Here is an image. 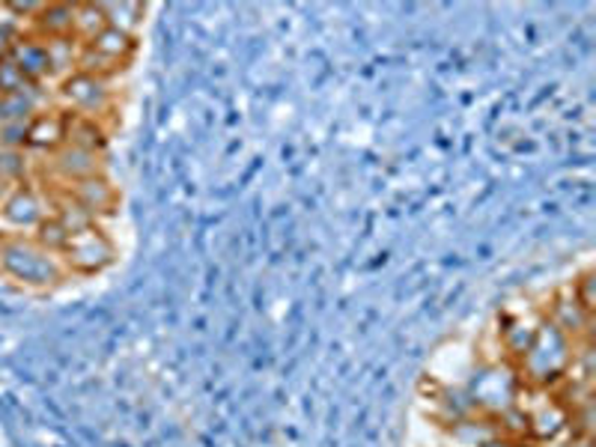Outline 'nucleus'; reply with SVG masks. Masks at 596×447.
I'll return each instance as SVG.
<instances>
[{
  "label": "nucleus",
  "instance_id": "f257e3e1",
  "mask_svg": "<svg viewBox=\"0 0 596 447\" xmlns=\"http://www.w3.org/2000/svg\"><path fill=\"white\" fill-rule=\"evenodd\" d=\"M573 361H576V340L566 335L564 328L555 326L549 316H543L534 340L528 344L513 370L519 385H528L531 391H549L566 382Z\"/></svg>",
  "mask_w": 596,
  "mask_h": 447
},
{
  "label": "nucleus",
  "instance_id": "f03ea898",
  "mask_svg": "<svg viewBox=\"0 0 596 447\" xmlns=\"http://www.w3.org/2000/svg\"><path fill=\"white\" fill-rule=\"evenodd\" d=\"M0 275L28 290H51L69 272L61 257L42 251L31 236H0Z\"/></svg>",
  "mask_w": 596,
  "mask_h": 447
},
{
  "label": "nucleus",
  "instance_id": "7ed1b4c3",
  "mask_svg": "<svg viewBox=\"0 0 596 447\" xmlns=\"http://www.w3.org/2000/svg\"><path fill=\"white\" fill-rule=\"evenodd\" d=\"M57 102L63 105V111L105 122V117L113 111L111 81L90 75V72L75 69L63 81H57Z\"/></svg>",
  "mask_w": 596,
  "mask_h": 447
},
{
  "label": "nucleus",
  "instance_id": "20e7f679",
  "mask_svg": "<svg viewBox=\"0 0 596 447\" xmlns=\"http://www.w3.org/2000/svg\"><path fill=\"white\" fill-rule=\"evenodd\" d=\"M61 260L69 275H101L105 269H111V265L117 263V244H113L111 236L105 233L99 224H96V227H87L82 233L69 236Z\"/></svg>",
  "mask_w": 596,
  "mask_h": 447
},
{
  "label": "nucleus",
  "instance_id": "39448f33",
  "mask_svg": "<svg viewBox=\"0 0 596 447\" xmlns=\"http://www.w3.org/2000/svg\"><path fill=\"white\" fill-rule=\"evenodd\" d=\"M519 377L516 370H501L498 364L484 367L480 373H475L472 388H468V403L484 412L486 417L505 415L507 408H513L519 403Z\"/></svg>",
  "mask_w": 596,
  "mask_h": 447
},
{
  "label": "nucleus",
  "instance_id": "423d86ee",
  "mask_svg": "<svg viewBox=\"0 0 596 447\" xmlns=\"http://www.w3.org/2000/svg\"><path fill=\"white\" fill-rule=\"evenodd\" d=\"M51 215L48 197L36 185L21 183L0 204V236H31Z\"/></svg>",
  "mask_w": 596,
  "mask_h": 447
},
{
  "label": "nucleus",
  "instance_id": "0eeeda50",
  "mask_svg": "<svg viewBox=\"0 0 596 447\" xmlns=\"http://www.w3.org/2000/svg\"><path fill=\"white\" fill-rule=\"evenodd\" d=\"M66 122L69 113L63 108H45L28 122V153L54 155L61 146H66Z\"/></svg>",
  "mask_w": 596,
  "mask_h": 447
},
{
  "label": "nucleus",
  "instance_id": "6e6552de",
  "mask_svg": "<svg viewBox=\"0 0 596 447\" xmlns=\"http://www.w3.org/2000/svg\"><path fill=\"white\" fill-rule=\"evenodd\" d=\"M48 171L57 176V183L66 188V185H75L87 179V176H96L101 171V155L99 153H87V150H78V146H61L57 153L48 155Z\"/></svg>",
  "mask_w": 596,
  "mask_h": 447
},
{
  "label": "nucleus",
  "instance_id": "1a4fd4ad",
  "mask_svg": "<svg viewBox=\"0 0 596 447\" xmlns=\"http://www.w3.org/2000/svg\"><path fill=\"white\" fill-rule=\"evenodd\" d=\"M528 417V438L537 441V445H543V441H555L557 436H564L570 424H573V415H570V408L555 400V396H549L543 400L537 408H525Z\"/></svg>",
  "mask_w": 596,
  "mask_h": 447
},
{
  "label": "nucleus",
  "instance_id": "9d476101",
  "mask_svg": "<svg viewBox=\"0 0 596 447\" xmlns=\"http://www.w3.org/2000/svg\"><path fill=\"white\" fill-rule=\"evenodd\" d=\"M66 192L96 218L117 212V204H120V192H117V185L105 173H96V176H87L82 183L66 185Z\"/></svg>",
  "mask_w": 596,
  "mask_h": 447
},
{
  "label": "nucleus",
  "instance_id": "9b49d317",
  "mask_svg": "<svg viewBox=\"0 0 596 447\" xmlns=\"http://www.w3.org/2000/svg\"><path fill=\"white\" fill-rule=\"evenodd\" d=\"M10 57L19 63V69L24 72V78L31 84H45L54 81L51 75V61H48V48H45V40L33 36L31 31H24L12 45Z\"/></svg>",
  "mask_w": 596,
  "mask_h": 447
},
{
  "label": "nucleus",
  "instance_id": "f8f14e48",
  "mask_svg": "<svg viewBox=\"0 0 596 447\" xmlns=\"http://www.w3.org/2000/svg\"><path fill=\"white\" fill-rule=\"evenodd\" d=\"M48 102L45 84H31L28 90L0 96V122H31L36 113L48 108Z\"/></svg>",
  "mask_w": 596,
  "mask_h": 447
},
{
  "label": "nucleus",
  "instance_id": "ddd939ff",
  "mask_svg": "<svg viewBox=\"0 0 596 447\" xmlns=\"http://www.w3.org/2000/svg\"><path fill=\"white\" fill-rule=\"evenodd\" d=\"M75 10L78 3H42L40 15L31 24V33L40 40L75 36Z\"/></svg>",
  "mask_w": 596,
  "mask_h": 447
},
{
  "label": "nucleus",
  "instance_id": "4468645a",
  "mask_svg": "<svg viewBox=\"0 0 596 447\" xmlns=\"http://www.w3.org/2000/svg\"><path fill=\"white\" fill-rule=\"evenodd\" d=\"M66 143L78 146V150H87V153L101 155V150L108 146V126L101 120H90V117L69 113V122H66Z\"/></svg>",
  "mask_w": 596,
  "mask_h": 447
},
{
  "label": "nucleus",
  "instance_id": "2eb2a0df",
  "mask_svg": "<svg viewBox=\"0 0 596 447\" xmlns=\"http://www.w3.org/2000/svg\"><path fill=\"white\" fill-rule=\"evenodd\" d=\"M48 206H51V215H54V218H57V221H61L72 236L82 233V230H87V227H96V224H99V218H96L93 212H87V209H84V206L78 204V200H75V197H72L66 188L51 194Z\"/></svg>",
  "mask_w": 596,
  "mask_h": 447
},
{
  "label": "nucleus",
  "instance_id": "dca6fc26",
  "mask_svg": "<svg viewBox=\"0 0 596 447\" xmlns=\"http://www.w3.org/2000/svg\"><path fill=\"white\" fill-rule=\"evenodd\" d=\"M45 48H48L51 61V75L54 81H63L66 75L78 69V61H82V42L75 36H61V40H45Z\"/></svg>",
  "mask_w": 596,
  "mask_h": 447
},
{
  "label": "nucleus",
  "instance_id": "f3484780",
  "mask_svg": "<svg viewBox=\"0 0 596 447\" xmlns=\"http://www.w3.org/2000/svg\"><path fill=\"white\" fill-rule=\"evenodd\" d=\"M105 10V19H108V28H117L122 33H132L138 36V28L143 24V15H147V7L143 3H132V0H122V3H101Z\"/></svg>",
  "mask_w": 596,
  "mask_h": 447
},
{
  "label": "nucleus",
  "instance_id": "a211bd4d",
  "mask_svg": "<svg viewBox=\"0 0 596 447\" xmlns=\"http://www.w3.org/2000/svg\"><path fill=\"white\" fill-rule=\"evenodd\" d=\"M105 28H108V19H105L101 3H78V10H75V40L90 42Z\"/></svg>",
  "mask_w": 596,
  "mask_h": 447
},
{
  "label": "nucleus",
  "instance_id": "6ab92c4d",
  "mask_svg": "<svg viewBox=\"0 0 596 447\" xmlns=\"http://www.w3.org/2000/svg\"><path fill=\"white\" fill-rule=\"evenodd\" d=\"M69 236H72L69 230H66V227H63V224L57 221L54 215H48V218H45V221H42L36 230H33L31 239L40 244L42 251L61 257L63 248H66V242H69Z\"/></svg>",
  "mask_w": 596,
  "mask_h": 447
},
{
  "label": "nucleus",
  "instance_id": "aec40b11",
  "mask_svg": "<svg viewBox=\"0 0 596 447\" xmlns=\"http://www.w3.org/2000/svg\"><path fill=\"white\" fill-rule=\"evenodd\" d=\"M28 173H31V159L28 150H3L0 146V176L10 179L12 185L28 183Z\"/></svg>",
  "mask_w": 596,
  "mask_h": 447
},
{
  "label": "nucleus",
  "instance_id": "412c9836",
  "mask_svg": "<svg viewBox=\"0 0 596 447\" xmlns=\"http://www.w3.org/2000/svg\"><path fill=\"white\" fill-rule=\"evenodd\" d=\"M31 87V81L24 78V72L19 69V63L12 57H0V96H12Z\"/></svg>",
  "mask_w": 596,
  "mask_h": 447
},
{
  "label": "nucleus",
  "instance_id": "4be33fe9",
  "mask_svg": "<svg viewBox=\"0 0 596 447\" xmlns=\"http://www.w3.org/2000/svg\"><path fill=\"white\" fill-rule=\"evenodd\" d=\"M3 150H28V122H0Z\"/></svg>",
  "mask_w": 596,
  "mask_h": 447
},
{
  "label": "nucleus",
  "instance_id": "5701e85b",
  "mask_svg": "<svg viewBox=\"0 0 596 447\" xmlns=\"http://www.w3.org/2000/svg\"><path fill=\"white\" fill-rule=\"evenodd\" d=\"M570 293H573V298H576L582 310L594 316V272H590V269H587L585 275H578V281H573Z\"/></svg>",
  "mask_w": 596,
  "mask_h": 447
},
{
  "label": "nucleus",
  "instance_id": "b1692460",
  "mask_svg": "<svg viewBox=\"0 0 596 447\" xmlns=\"http://www.w3.org/2000/svg\"><path fill=\"white\" fill-rule=\"evenodd\" d=\"M3 7V3H0ZM21 36V31L15 28V21L12 19H0V57H10L12 45Z\"/></svg>",
  "mask_w": 596,
  "mask_h": 447
},
{
  "label": "nucleus",
  "instance_id": "393cba45",
  "mask_svg": "<svg viewBox=\"0 0 596 447\" xmlns=\"http://www.w3.org/2000/svg\"><path fill=\"white\" fill-rule=\"evenodd\" d=\"M480 447H513V441H510V438H505V436H492V438H486V441Z\"/></svg>",
  "mask_w": 596,
  "mask_h": 447
},
{
  "label": "nucleus",
  "instance_id": "a878e982",
  "mask_svg": "<svg viewBox=\"0 0 596 447\" xmlns=\"http://www.w3.org/2000/svg\"><path fill=\"white\" fill-rule=\"evenodd\" d=\"M12 188H15V185H12L10 179H3V176H0V204H3V200H7V197H10Z\"/></svg>",
  "mask_w": 596,
  "mask_h": 447
},
{
  "label": "nucleus",
  "instance_id": "bb28decb",
  "mask_svg": "<svg viewBox=\"0 0 596 447\" xmlns=\"http://www.w3.org/2000/svg\"><path fill=\"white\" fill-rule=\"evenodd\" d=\"M513 447H540V445L531 441V438H519V441H513Z\"/></svg>",
  "mask_w": 596,
  "mask_h": 447
}]
</instances>
